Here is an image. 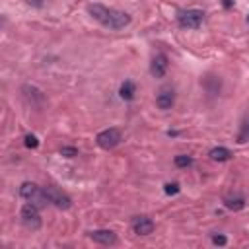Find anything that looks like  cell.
Returning a JSON list of instances; mask_svg holds the SVG:
<instances>
[{"label": "cell", "instance_id": "obj_8", "mask_svg": "<svg viewBox=\"0 0 249 249\" xmlns=\"http://www.w3.org/2000/svg\"><path fill=\"white\" fill-rule=\"evenodd\" d=\"M132 230L138 235H148L154 231V222L148 216H136V218H132Z\"/></svg>", "mask_w": 249, "mask_h": 249}, {"label": "cell", "instance_id": "obj_5", "mask_svg": "<svg viewBox=\"0 0 249 249\" xmlns=\"http://www.w3.org/2000/svg\"><path fill=\"white\" fill-rule=\"evenodd\" d=\"M43 191H45L47 200H49L53 206H56V208H60V210H66V208H70V206H72L70 196H68L66 193H62L60 189H56V187L49 185V187H45Z\"/></svg>", "mask_w": 249, "mask_h": 249}, {"label": "cell", "instance_id": "obj_20", "mask_svg": "<svg viewBox=\"0 0 249 249\" xmlns=\"http://www.w3.org/2000/svg\"><path fill=\"white\" fill-rule=\"evenodd\" d=\"M27 2H29V4H33V6H37V8H41V6H43V2H41V0H27Z\"/></svg>", "mask_w": 249, "mask_h": 249}, {"label": "cell", "instance_id": "obj_11", "mask_svg": "<svg viewBox=\"0 0 249 249\" xmlns=\"http://www.w3.org/2000/svg\"><path fill=\"white\" fill-rule=\"evenodd\" d=\"M134 93H136V86H134V82L124 80V82L121 84V88H119V95H121V99H124V101H132V99H134Z\"/></svg>", "mask_w": 249, "mask_h": 249}, {"label": "cell", "instance_id": "obj_19", "mask_svg": "<svg viewBox=\"0 0 249 249\" xmlns=\"http://www.w3.org/2000/svg\"><path fill=\"white\" fill-rule=\"evenodd\" d=\"M212 243H214V245H226L228 239H226V235H220V233H218V235H212Z\"/></svg>", "mask_w": 249, "mask_h": 249}, {"label": "cell", "instance_id": "obj_6", "mask_svg": "<svg viewBox=\"0 0 249 249\" xmlns=\"http://www.w3.org/2000/svg\"><path fill=\"white\" fill-rule=\"evenodd\" d=\"M121 140H123V136H121V132H119L117 128H105V130H101V132L95 136L97 146L103 148V150H111V148H115Z\"/></svg>", "mask_w": 249, "mask_h": 249}, {"label": "cell", "instance_id": "obj_3", "mask_svg": "<svg viewBox=\"0 0 249 249\" xmlns=\"http://www.w3.org/2000/svg\"><path fill=\"white\" fill-rule=\"evenodd\" d=\"M19 195H21L23 198L31 200L33 204H37L39 208H41V206H45V204L49 202V200H47V196H45V191H41L35 183H29V181L21 183V187H19Z\"/></svg>", "mask_w": 249, "mask_h": 249}, {"label": "cell", "instance_id": "obj_1", "mask_svg": "<svg viewBox=\"0 0 249 249\" xmlns=\"http://www.w3.org/2000/svg\"><path fill=\"white\" fill-rule=\"evenodd\" d=\"M88 12L95 21H99L103 27L113 29V31L124 29L130 23V16L126 12H121V10H115V8H107L103 4H89Z\"/></svg>", "mask_w": 249, "mask_h": 249}, {"label": "cell", "instance_id": "obj_12", "mask_svg": "<svg viewBox=\"0 0 249 249\" xmlns=\"http://www.w3.org/2000/svg\"><path fill=\"white\" fill-rule=\"evenodd\" d=\"M208 156H210L212 161H228L231 158V152L228 148H224V146H218V148H212Z\"/></svg>", "mask_w": 249, "mask_h": 249}, {"label": "cell", "instance_id": "obj_13", "mask_svg": "<svg viewBox=\"0 0 249 249\" xmlns=\"http://www.w3.org/2000/svg\"><path fill=\"white\" fill-rule=\"evenodd\" d=\"M224 206L230 208V210H241L245 206V198L243 196H230V198H224Z\"/></svg>", "mask_w": 249, "mask_h": 249}, {"label": "cell", "instance_id": "obj_18", "mask_svg": "<svg viewBox=\"0 0 249 249\" xmlns=\"http://www.w3.org/2000/svg\"><path fill=\"white\" fill-rule=\"evenodd\" d=\"M60 154L66 158H74V156H78V150L74 146H64V148H60Z\"/></svg>", "mask_w": 249, "mask_h": 249}, {"label": "cell", "instance_id": "obj_9", "mask_svg": "<svg viewBox=\"0 0 249 249\" xmlns=\"http://www.w3.org/2000/svg\"><path fill=\"white\" fill-rule=\"evenodd\" d=\"M89 237L95 243H99V245H115L117 243V235L111 230H95V231H89Z\"/></svg>", "mask_w": 249, "mask_h": 249}, {"label": "cell", "instance_id": "obj_16", "mask_svg": "<svg viewBox=\"0 0 249 249\" xmlns=\"http://www.w3.org/2000/svg\"><path fill=\"white\" fill-rule=\"evenodd\" d=\"M23 144H25L27 148H37V146H39V140H37V136H35V134H25Z\"/></svg>", "mask_w": 249, "mask_h": 249}, {"label": "cell", "instance_id": "obj_21", "mask_svg": "<svg viewBox=\"0 0 249 249\" xmlns=\"http://www.w3.org/2000/svg\"><path fill=\"white\" fill-rule=\"evenodd\" d=\"M247 23H249V16H247Z\"/></svg>", "mask_w": 249, "mask_h": 249}, {"label": "cell", "instance_id": "obj_15", "mask_svg": "<svg viewBox=\"0 0 249 249\" xmlns=\"http://www.w3.org/2000/svg\"><path fill=\"white\" fill-rule=\"evenodd\" d=\"M173 163H175L177 167H189V165H193V158H191V156L181 154V156H175Z\"/></svg>", "mask_w": 249, "mask_h": 249}, {"label": "cell", "instance_id": "obj_4", "mask_svg": "<svg viewBox=\"0 0 249 249\" xmlns=\"http://www.w3.org/2000/svg\"><path fill=\"white\" fill-rule=\"evenodd\" d=\"M19 218L23 222L25 228L29 230H39L41 228V216H39V206L29 202V204H23L21 206V212H19Z\"/></svg>", "mask_w": 249, "mask_h": 249}, {"label": "cell", "instance_id": "obj_2", "mask_svg": "<svg viewBox=\"0 0 249 249\" xmlns=\"http://www.w3.org/2000/svg\"><path fill=\"white\" fill-rule=\"evenodd\" d=\"M202 19H204V12L195 10V8L193 10H181L177 16V21L183 29H196V27H200Z\"/></svg>", "mask_w": 249, "mask_h": 249}, {"label": "cell", "instance_id": "obj_17", "mask_svg": "<svg viewBox=\"0 0 249 249\" xmlns=\"http://www.w3.org/2000/svg\"><path fill=\"white\" fill-rule=\"evenodd\" d=\"M163 191H165V195H177L179 193V183H165Z\"/></svg>", "mask_w": 249, "mask_h": 249}, {"label": "cell", "instance_id": "obj_10", "mask_svg": "<svg viewBox=\"0 0 249 249\" xmlns=\"http://www.w3.org/2000/svg\"><path fill=\"white\" fill-rule=\"evenodd\" d=\"M173 103H175V91L171 89V88H163L160 93H158V97H156V105L160 107V109H171L173 107Z\"/></svg>", "mask_w": 249, "mask_h": 249}, {"label": "cell", "instance_id": "obj_7", "mask_svg": "<svg viewBox=\"0 0 249 249\" xmlns=\"http://www.w3.org/2000/svg\"><path fill=\"white\" fill-rule=\"evenodd\" d=\"M167 66H169L167 56H165L163 53H160V54H156V56L152 58L150 72H152V76H154V78H163V76H165V72H167Z\"/></svg>", "mask_w": 249, "mask_h": 249}, {"label": "cell", "instance_id": "obj_14", "mask_svg": "<svg viewBox=\"0 0 249 249\" xmlns=\"http://www.w3.org/2000/svg\"><path fill=\"white\" fill-rule=\"evenodd\" d=\"M247 138H249V117H245V119H243V123H241V126H239L237 142H239V144H243Z\"/></svg>", "mask_w": 249, "mask_h": 249}]
</instances>
